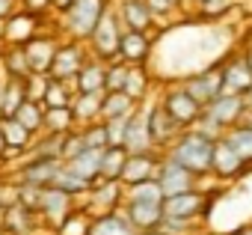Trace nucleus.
<instances>
[{"label":"nucleus","mask_w":252,"mask_h":235,"mask_svg":"<svg viewBox=\"0 0 252 235\" xmlns=\"http://www.w3.org/2000/svg\"><path fill=\"white\" fill-rule=\"evenodd\" d=\"M0 235H3V229H0Z\"/></svg>","instance_id":"52"},{"label":"nucleus","mask_w":252,"mask_h":235,"mask_svg":"<svg viewBox=\"0 0 252 235\" xmlns=\"http://www.w3.org/2000/svg\"><path fill=\"white\" fill-rule=\"evenodd\" d=\"M74 125V113L71 107H45V128L51 134H65Z\"/></svg>","instance_id":"35"},{"label":"nucleus","mask_w":252,"mask_h":235,"mask_svg":"<svg viewBox=\"0 0 252 235\" xmlns=\"http://www.w3.org/2000/svg\"><path fill=\"white\" fill-rule=\"evenodd\" d=\"M199 3H202V0H199Z\"/></svg>","instance_id":"54"},{"label":"nucleus","mask_w":252,"mask_h":235,"mask_svg":"<svg viewBox=\"0 0 252 235\" xmlns=\"http://www.w3.org/2000/svg\"><path fill=\"white\" fill-rule=\"evenodd\" d=\"M184 89H187L202 107L211 104V101L222 92V66H220V69H205V72L193 75V78L184 83Z\"/></svg>","instance_id":"10"},{"label":"nucleus","mask_w":252,"mask_h":235,"mask_svg":"<svg viewBox=\"0 0 252 235\" xmlns=\"http://www.w3.org/2000/svg\"><path fill=\"white\" fill-rule=\"evenodd\" d=\"M51 185L63 188V191H65V194H71V196H77V194H89V188H92V182H89V179H83V176L71 173L65 164L60 167V173L54 176V182H51Z\"/></svg>","instance_id":"34"},{"label":"nucleus","mask_w":252,"mask_h":235,"mask_svg":"<svg viewBox=\"0 0 252 235\" xmlns=\"http://www.w3.org/2000/svg\"><path fill=\"white\" fill-rule=\"evenodd\" d=\"M125 161H128V149L125 146H107L101 155V179H119Z\"/></svg>","instance_id":"32"},{"label":"nucleus","mask_w":252,"mask_h":235,"mask_svg":"<svg viewBox=\"0 0 252 235\" xmlns=\"http://www.w3.org/2000/svg\"><path fill=\"white\" fill-rule=\"evenodd\" d=\"M149 134H152L155 146H169L181 134V125L163 110V104H155V107H149Z\"/></svg>","instance_id":"17"},{"label":"nucleus","mask_w":252,"mask_h":235,"mask_svg":"<svg viewBox=\"0 0 252 235\" xmlns=\"http://www.w3.org/2000/svg\"><path fill=\"white\" fill-rule=\"evenodd\" d=\"M243 167H246V161L234 152V146L225 137H217V146H214V170L211 173H217L220 179H234V176L243 173Z\"/></svg>","instance_id":"18"},{"label":"nucleus","mask_w":252,"mask_h":235,"mask_svg":"<svg viewBox=\"0 0 252 235\" xmlns=\"http://www.w3.org/2000/svg\"><path fill=\"white\" fill-rule=\"evenodd\" d=\"M0 39H3V21H0Z\"/></svg>","instance_id":"50"},{"label":"nucleus","mask_w":252,"mask_h":235,"mask_svg":"<svg viewBox=\"0 0 252 235\" xmlns=\"http://www.w3.org/2000/svg\"><path fill=\"white\" fill-rule=\"evenodd\" d=\"M15 119H18L30 134H36L39 128H45V104L36 101V98H27V101L15 110Z\"/></svg>","instance_id":"30"},{"label":"nucleus","mask_w":252,"mask_h":235,"mask_svg":"<svg viewBox=\"0 0 252 235\" xmlns=\"http://www.w3.org/2000/svg\"><path fill=\"white\" fill-rule=\"evenodd\" d=\"M149 51H152V45H149V36H146L143 30H125V33H122V42H119V60L140 66V63L149 57Z\"/></svg>","instance_id":"21"},{"label":"nucleus","mask_w":252,"mask_h":235,"mask_svg":"<svg viewBox=\"0 0 252 235\" xmlns=\"http://www.w3.org/2000/svg\"><path fill=\"white\" fill-rule=\"evenodd\" d=\"M71 199H74V196L65 194L63 188H57V185H45V188H42V196H39V214L57 229V226L63 223V217L74 211Z\"/></svg>","instance_id":"6"},{"label":"nucleus","mask_w":252,"mask_h":235,"mask_svg":"<svg viewBox=\"0 0 252 235\" xmlns=\"http://www.w3.org/2000/svg\"><path fill=\"white\" fill-rule=\"evenodd\" d=\"M24 54H27V63H30L33 75H48L51 63H54V54H57V45L48 36H33L24 45Z\"/></svg>","instance_id":"20"},{"label":"nucleus","mask_w":252,"mask_h":235,"mask_svg":"<svg viewBox=\"0 0 252 235\" xmlns=\"http://www.w3.org/2000/svg\"><path fill=\"white\" fill-rule=\"evenodd\" d=\"M128 220L137 226V232L143 229H158L163 220V202H143V199H125L122 202Z\"/></svg>","instance_id":"14"},{"label":"nucleus","mask_w":252,"mask_h":235,"mask_svg":"<svg viewBox=\"0 0 252 235\" xmlns=\"http://www.w3.org/2000/svg\"><path fill=\"white\" fill-rule=\"evenodd\" d=\"M24 3H27L30 12H42L45 6H51V0H24Z\"/></svg>","instance_id":"43"},{"label":"nucleus","mask_w":252,"mask_h":235,"mask_svg":"<svg viewBox=\"0 0 252 235\" xmlns=\"http://www.w3.org/2000/svg\"><path fill=\"white\" fill-rule=\"evenodd\" d=\"M36 214L33 208H27L24 202H12L6 205L3 211H0V229H3V235H33L36 232Z\"/></svg>","instance_id":"11"},{"label":"nucleus","mask_w":252,"mask_h":235,"mask_svg":"<svg viewBox=\"0 0 252 235\" xmlns=\"http://www.w3.org/2000/svg\"><path fill=\"white\" fill-rule=\"evenodd\" d=\"M36 33H39V27H36V15L33 12H15L3 24V39H9L12 45H27Z\"/></svg>","instance_id":"22"},{"label":"nucleus","mask_w":252,"mask_h":235,"mask_svg":"<svg viewBox=\"0 0 252 235\" xmlns=\"http://www.w3.org/2000/svg\"><path fill=\"white\" fill-rule=\"evenodd\" d=\"M86 57L80 51L77 42H65V45H57V54H54V63H51V78H60V80H71L77 78V72L83 69Z\"/></svg>","instance_id":"9"},{"label":"nucleus","mask_w":252,"mask_h":235,"mask_svg":"<svg viewBox=\"0 0 252 235\" xmlns=\"http://www.w3.org/2000/svg\"><path fill=\"white\" fill-rule=\"evenodd\" d=\"M3 63H6V72H9V78H21V80H27L33 72H30V63H27V54H24V45H12V51L3 57Z\"/></svg>","instance_id":"36"},{"label":"nucleus","mask_w":252,"mask_h":235,"mask_svg":"<svg viewBox=\"0 0 252 235\" xmlns=\"http://www.w3.org/2000/svg\"><path fill=\"white\" fill-rule=\"evenodd\" d=\"M104 0H74V3L68 6V18H65V27L74 39H89L92 30L98 27L101 15H104Z\"/></svg>","instance_id":"2"},{"label":"nucleus","mask_w":252,"mask_h":235,"mask_svg":"<svg viewBox=\"0 0 252 235\" xmlns=\"http://www.w3.org/2000/svg\"><path fill=\"white\" fill-rule=\"evenodd\" d=\"M74 3V0H51V6H57L60 12H68V6Z\"/></svg>","instance_id":"45"},{"label":"nucleus","mask_w":252,"mask_h":235,"mask_svg":"<svg viewBox=\"0 0 252 235\" xmlns=\"http://www.w3.org/2000/svg\"><path fill=\"white\" fill-rule=\"evenodd\" d=\"M146 3H149L152 15H163V12H172L178 6V0H146Z\"/></svg>","instance_id":"42"},{"label":"nucleus","mask_w":252,"mask_h":235,"mask_svg":"<svg viewBox=\"0 0 252 235\" xmlns=\"http://www.w3.org/2000/svg\"><path fill=\"white\" fill-rule=\"evenodd\" d=\"M101 155H104V149H92V146H86V149H80L74 158H68V161H63V164H65L71 173H77V176L95 182V179L101 176Z\"/></svg>","instance_id":"23"},{"label":"nucleus","mask_w":252,"mask_h":235,"mask_svg":"<svg viewBox=\"0 0 252 235\" xmlns=\"http://www.w3.org/2000/svg\"><path fill=\"white\" fill-rule=\"evenodd\" d=\"M89 199H92V208L98 211H113L125 202V185L122 179H95L92 188H89Z\"/></svg>","instance_id":"13"},{"label":"nucleus","mask_w":252,"mask_h":235,"mask_svg":"<svg viewBox=\"0 0 252 235\" xmlns=\"http://www.w3.org/2000/svg\"><path fill=\"white\" fill-rule=\"evenodd\" d=\"M122 18L128 24V30H149L152 24V9L146 0H122Z\"/></svg>","instance_id":"28"},{"label":"nucleus","mask_w":252,"mask_h":235,"mask_svg":"<svg viewBox=\"0 0 252 235\" xmlns=\"http://www.w3.org/2000/svg\"><path fill=\"white\" fill-rule=\"evenodd\" d=\"M63 167V158H51V155H36L24 170H21V179L24 185H36V188H45L54 182V176L60 173Z\"/></svg>","instance_id":"19"},{"label":"nucleus","mask_w":252,"mask_h":235,"mask_svg":"<svg viewBox=\"0 0 252 235\" xmlns=\"http://www.w3.org/2000/svg\"><path fill=\"white\" fill-rule=\"evenodd\" d=\"M89 42H92V48H95V54H98L101 60H107V63H110V60H119L122 30H119V21H116L113 12H104V15H101V21H98V27L92 30Z\"/></svg>","instance_id":"4"},{"label":"nucleus","mask_w":252,"mask_h":235,"mask_svg":"<svg viewBox=\"0 0 252 235\" xmlns=\"http://www.w3.org/2000/svg\"><path fill=\"white\" fill-rule=\"evenodd\" d=\"M246 63H249V69H252V48L246 51Z\"/></svg>","instance_id":"49"},{"label":"nucleus","mask_w":252,"mask_h":235,"mask_svg":"<svg viewBox=\"0 0 252 235\" xmlns=\"http://www.w3.org/2000/svg\"><path fill=\"white\" fill-rule=\"evenodd\" d=\"M214 146H217V140L202 134L199 128L196 131H181L169 143L166 158H172L175 164H181L193 176H205V173L214 170Z\"/></svg>","instance_id":"1"},{"label":"nucleus","mask_w":252,"mask_h":235,"mask_svg":"<svg viewBox=\"0 0 252 235\" xmlns=\"http://www.w3.org/2000/svg\"><path fill=\"white\" fill-rule=\"evenodd\" d=\"M128 69L131 66H122V63H113L107 69V80H104V92H116L125 86V78H128Z\"/></svg>","instance_id":"40"},{"label":"nucleus","mask_w":252,"mask_h":235,"mask_svg":"<svg viewBox=\"0 0 252 235\" xmlns=\"http://www.w3.org/2000/svg\"><path fill=\"white\" fill-rule=\"evenodd\" d=\"M9 12H12V0H0V21H3Z\"/></svg>","instance_id":"44"},{"label":"nucleus","mask_w":252,"mask_h":235,"mask_svg":"<svg viewBox=\"0 0 252 235\" xmlns=\"http://www.w3.org/2000/svg\"><path fill=\"white\" fill-rule=\"evenodd\" d=\"M0 155H6V140H3V134H0Z\"/></svg>","instance_id":"48"},{"label":"nucleus","mask_w":252,"mask_h":235,"mask_svg":"<svg viewBox=\"0 0 252 235\" xmlns=\"http://www.w3.org/2000/svg\"><path fill=\"white\" fill-rule=\"evenodd\" d=\"M222 137L234 146V152H237L246 164L252 161V125H231Z\"/></svg>","instance_id":"33"},{"label":"nucleus","mask_w":252,"mask_h":235,"mask_svg":"<svg viewBox=\"0 0 252 235\" xmlns=\"http://www.w3.org/2000/svg\"><path fill=\"white\" fill-rule=\"evenodd\" d=\"M208 208L205 196L193 188V191H184V194H172V196H163V214L166 217H181V220H196L202 217Z\"/></svg>","instance_id":"8"},{"label":"nucleus","mask_w":252,"mask_h":235,"mask_svg":"<svg viewBox=\"0 0 252 235\" xmlns=\"http://www.w3.org/2000/svg\"><path fill=\"white\" fill-rule=\"evenodd\" d=\"M27 80L21 78H9L3 80V92H0V113L3 116H15V110L27 101Z\"/></svg>","instance_id":"26"},{"label":"nucleus","mask_w":252,"mask_h":235,"mask_svg":"<svg viewBox=\"0 0 252 235\" xmlns=\"http://www.w3.org/2000/svg\"><path fill=\"white\" fill-rule=\"evenodd\" d=\"M101 98H104V92H77L74 101H71L74 122H92V119H101Z\"/></svg>","instance_id":"27"},{"label":"nucleus","mask_w":252,"mask_h":235,"mask_svg":"<svg viewBox=\"0 0 252 235\" xmlns=\"http://www.w3.org/2000/svg\"><path fill=\"white\" fill-rule=\"evenodd\" d=\"M163 110L172 116V119L181 125V128H187V125H193V122H199V116H202V104L184 89V86H175V89H169L166 95H163Z\"/></svg>","instance_id":"3"},{"label":"nucleus","mask_w":252,"mask_h":235,"mask_svg":"<svg viewBox=\"0 0 252 235\" xmlns=\"http://www.w3.org/2000/svg\"><path fill=\"white\" fill-rule=\"evenodd\" d=\"M205 235H211V232H205Z\"/></svg>","instance_id":"53"},{"label":"nucleus","mask_w":252,"mask_h":235,"mask_svg":"<svg viewBox=\"0 0 252 235\" xmlns=\"http://www.w3.org/2000/svg\"><path fill=\"white\" fill-rule=\"evenodd\" d=\"M140 101H134L125 89H116V92H104L101 98V119H119V116H131L137 110Z\"/></svg>","instance_id":"25"},{"label":"nucleus","mask_w":252,"mask_h":235,"mask_svg":"<svg viewBox=\"0 0 252 235\" xmlns=\"http://www.w3.org/2000/svg\"><path fill=\"white\" fill-rule=\"evenodd\" d=\"M125 92H128L134 101H143V95H146V89H149V75L140 69V66H131L128 69V78H125V86H122Z\"/></svg>","instance_id":"38"},{"label":"nucleus","mask_w":252,"mask_h":235,"mask_svg":"<svg viewBox=\"0 0 252 235\" xmlns=\"http://www.w3.org/2000/svg\"><path fill=\"white\" fill-rule=\"evenodd\" d=\"M86 235H137V226L128 220L125 208L119 205L113 211H101L98 217H92Z\"/></svg>","instance_id":"12"},{"label":"nucleus","mask_w":252,"mask_h":235,"mask_svg":"<svg viewBox=\"0 0 252 235\" xmlns=\"http://www.w3.org/2000/svg\"><path fill=\"white\" fill-rule=\"evenodd\" d=\"M0 134L6 140V155H18L21 149L30 146V137H33L15 116H0Z\"/></svg>","instance_id":"24"},{"label":"nucleus","mask_w":252,"mask_h":235,"mask_svg":"<svg viewBox=\"0 0 252 235\" xmlns=\"http://www.w3.org/2000/svg\"><path fill=\"white\" fill-rule=\"evenodd\" d=\"M77 92H104V80H107V69L101 63H83V69L77 72Z\"/></svg>","instance_id":"29"},{"label":"nucleus","mask_w":252,"mask_h":235,"mask_svg":"<svg viewBox=\"0 0 252 235\" xmlns=\"http://www.w3.org/2000/svg\"><path fill=\"white\" fill-rule=\"evenodd\" d=\"M125 149L128 152H152V134H149V110L143 113L140 107L128 116V128H125Z\"/></svg>","instance_id":"15"},{"label":"nucleus","mask_w":252,"mask_h":235,"mask_svg":"<svg viewBox=\"0 0 252 235\" xmlns=\"http://www.w3.org/2000/svg\"><path fill=\"white\" fill-rule=\"evenodd\" d=\"M252 89V69L243 57H231L228 63H222V92H237L246 95Z\"/></svg>","instance_id":"16"},{"label":"nucleus","mask_w":252,"mask_h":235,"mask_svg":"<svg viewBox=\"0 0 252 235\" xmlns=\"http://www.w3.org/2000/svg\"><path fill=\"white\" fill-rule=\"evenodd\" d=\"M0 211H3V199H0Z\"/></svg>","instance_id":"51"},{"label":"nucleus","mask_w":252,"mask_h":235,"mask_svg":"<svg viewBox=\"0 0 252 235\" xmlns=\"http://www.w3.org/2000/svg\"><path fill=\"white\" fill-rule=\"evenodd\" d=\"M71 92H68V80H60V78H51L48 75V86H45V95H42V104L45 107H71Z\"/></svg>","instance_id":"31"},{"label":"nucleus","mask_w":252,"mask_h":235,"mask_svg":"<svg viewBox=\"0 0 252 235\" xmlns=\"http://www.w3.org/2000/svg\"><path fill=\"white\" fill-rule=\"evenodd\" d=\"M89 220H92V217H89L86 211H77V208H74L71 214L63 217V223L54 229V235H86V232H89Z\"/></svg>","instance_id":"37"},{"label":"nucleus","mask_w":252,"mask_h":235,"mask_svg":"<svg viewBox=\"0 0 252 235\" xmlns=\"http://www.w3.org/2000/svg\"><path fill=\"white\" fill-rule=\"evenodd\" d=\"M231 6H234V0H202L199 3L202 18H222Z\"/></svg>","instance_id":"41"},{"label":"nucleus","mask_w":252,"mask_h":235,"mask_svg":"<svg viewBox=\"0 0 252 235\" xmlns=\"http://www.w3.org/2000/svg\"><path fill=\"white\" fill-rule=\"evenodd\" d=\"M158 185L163 191V196H172V194H184V191H193L196 188V176L190 170H184L181 164H175L172 158L163 155L160 167H158Z\"/></svg>","instance_id":"7"},{"label":"nucleus","mask_w":252,"mask_h":235,"mask_svg":"<svg viewBox=\"0 0 252 235\" xmlns=\"http://www.w3.org/2000/svg\"><path fill=\"white\" fill-rule=\"evenodd\" d=\"M83 143L92 146V149H107V146H110V137H107V125H104V119L95 122V125H86V128H83Z\"/></svg>","instance_id":"39"},{"label":"nucleus","mask_w":252,"mask_h":235,"mask_svg":"<svg viewBox=\"0 0 252 235\" xmlns=\"http://www.w3.org/2000/svg\"><path fill=\"white\" fill-rule=\"evenodd\" d=\"M228 235H252V223H249V226H240V229H234V232H228Z\"/></svg>","instance_id":"46"},{"label":"nucleus","mask_w":252,"mask_h":235,"mask_svg":"<svg viewBox=\"0 0 252 235\" xmlns=\"http://www.w3.org/2000/svg\"><path fill=\"white\" fill-rule=\"evenodd\" d=\"M137 235H166L163 229H143V232H137Z\"/></svg>","instance_id":"47"},{"label":"nucleus","mask_w":252,"mask_h":235,"mask_svg":"<svg viewBox=\"0 0 252 235\" xmlns=\"http://www.w3.org/2000/svg\"><path fill=\"white\" fill-rule=\"evenodd\" d=\"M163 155L158 152H128V161L122 167V185H137V182H146V179H158V167H160Z\"/></svg>","instance_id":"5"}]
</instances>
